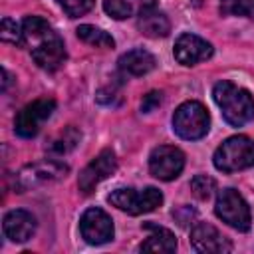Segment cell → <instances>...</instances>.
I'll list each match as a JSON object with an SVG mask.
<instances>
[{
  "label": "cell",
  "mask_w": 254,
  "mask_h": 254,
  "mask_svg": "<svg viewBox=\"0 0 254 254\" xmlns=\"http://www.w3.org/2000/svg\"><path fill=\"white\" fill-rule=\"evenodd\" d=\"M117 169V157L111 149H103L99 155H95L85 167L83 171L79 173V179H77V187L83 194H89L93 192V189L103 181L107 179L109 175H113Z\"/></svg>",
  "instance_id": "obj_10"
},
{
  "label": "cell",
  "mask_w": 254,
  "mask_h": 254,
  "mask_svg": "<svg viewBox=\"0 0 254 254\" xmlns=\"http://www.w3.org/2000/svg\"><path fill=\"white\" fill-rule=\"evenodd\" d=\"M212 97H214L216 105L220 107L222 117L228 125L242 127L254 119V97L250 95L248 89H244L228 79H222V81L214 83Z\"/></svg>",
  "instance_id": "obj_2"
},
{
  "label": "cell",
  "mask_w": 254,
  "mask_h": 254,
  "mask_svg": "<svg viewBox=\"0 0 254 254\" xmlns=\"http://www.w3.org/2000/svg\"><path fill=\"white\" fill-rule=\"evenodd\" d=\"M2 228L6 238H10L12 242H26L36 232V218L32 216V212L24 208H16L4 216Z\"/></svg>",
  "instance_id": "obj_14"
},
{
  "label": "cell",
  "mask_w": 254,
  "mask_h": 254,
  "mask_svg": "<svg viewBox=\"0 0 254 254\" xmlns=\"http://www.w3.org/2000/svg\"><path fill=\"white\" fill-rule=\"evenodd\" d=\"M214 167L222 173H234L248 167H254V139L246 135L228 137L214 151Z\"/></svg>",
  "instance_id": "obj_3"
},
{
  "label": "cell",
  "mask_w": 254,
  "mask_h": 254,
  "mask_svg": "<svg viewBox=\"0 0 254 254\" xmlns=\"http://www.w3.org/2000/svg\"><path fill=\"white\" fill-rule=\"evenodd\" d=\"M161 101H163V93L161 91H149L141 101V111L143 113H151L153 109H157L161 105Z\"/></svg>",
  "instance_id": "obj_25"
},
{
  "label": "cell",
  "mask_w": 254,
  "mask_h": 254,
  "mask_svg": "<svg viewBox=\"0 0 254 254\" xmlns=\"http://www.w3.org/2000/svg\"><path fill=\"white\" fill-rule=\"evenodd\" d=\"M79 139H81L79 129H75L73 125H69V127H65L64 131H60V133L46 145V149H48V153H52V155H65V153H69V151H73V149L77 147Z\"/></svg>",
  "instance_id": "obj_19"
},
{
  "label": "cell",
  "mask_w": 254,
  "mask_h": 254,
  "mask_svg": "<svg viewBox=\"0 0 254 254\" xmlns=\"http://www.w3.org/2000/svg\"><path fill=\"white\" fill-rule=\"evenodd\" d=\"M212 46L194 34H183L175 42V60L183 65H194L198 62H204L212 56Z\"/></svg>",
  "instance_id": "obj_12"
},
{
  "label": "cell",
  "mask_w": 254,
  "mask_h": 254,
  "mask_svg": "<svg viewBox=\"0 0 254 254\" xmlns=\"http://www.w3.org/2000/svg\"><path fill=\"white\" fill-rule=\"evenodd\" d=\"M58 4L69 18H77V16H83L85 12H89L93 8L95 0H58Z\"/></svg>",
  "instance_id": "obj_24"
},
{
  "label": "cell",
  "mask_w": 254,
  "mask_h": 254,
  "mask_svg": "<svg viewBox=\"0 0 254 254\" xmlns=\"http://www.w3.org/2000/svg\"><path fill=\"white\" fill-rule=\"evenodd\" d=\"M222 16H248L254 20V0H220Z\"/></svg>",
  "instance_id": "obj_21"
},
{
  "label": "cell",
  "mask_w": 254,
  "mask_h": 254,
  "mask_svg": "<svg viewBox=\"0 0 254 254\" xmlns=\"http://www.w3.org/2000/svg\"><path fill=\"white\" fill-rule=\"evenodd\" d=\"M79 232L83 236L85 242L89 244H105L113 238V222H111V216L93 206V208H87L81 218H79Z\"/></svg>",
  "instance_id": "obj_11"
},
{
  "label": "cell",
  "mask_w": 254,
  "mask_h": 254,
  "mask_svg": "<svg viewBox=\"0 0 254 254\" xmlns=\"http://www.w3.org/2000/svg\"><path fill=\"white\" fill-rule=\"evenodd\" d=\"M56 109V101L52 97H40L26 107H22L14 119V133L22 139H32L38 135L42 123L50 119Z\"/></svg>",
  "instance_id": "obj_8"
},
{
  "label": "cell",
  "mask_w": 254,
  "mask_h": 254,
  "mask_svg": "<svg viewBox=\"0 0 254 254\" xmlns=\"http://www.w3.org/2000/svg\"><path fill=\"white\" fill-rule=\"evenodd\" d=\"M155 6V0H103L105 12L115 20L139 16L143 10Z\"/></svg>",
  "instance_id": "obj_18"
},
{
  "label": "cell",
  "mask_w": 254,
  "mask_h": 254,
  "mask_svg": "<svg viewBox=\"0 0 254 254\" xmlns=\"http://www.w3.org/2000/svg\"><path fill=\"white\" fill-rule=\"evenodd\" d=\"M214 212L222 222H226L228 226L240 232H246L250 228V222H252L250 206L242 198V194L234 189H222L218 192L214 202Z\"/></svg>",
  "instance_id": "obj_7"
},
{
  "label": "cell",
  "mask_w": 254,
  "mask_h": 254,
  "mask_svg": "<svg viewBox=\"0 0 254 254\" xmlns=\"http://www.w3.org/2000/svg\"><path fill=\"white\" fill-rule=\"evenodd\" d=\"M69 171V167L62 161L56 159H42L36 163H30L26 167H22L16 177H14V190L16 192H26L30 189L60 181L62 177H65Z\"/></svg>",
  "instance_id": "obj_4"
},
{
  "label": "cell",
  "mask_w": 254,
  "mask_h": 254,
  "mask_svg": "<svg viewBox=\"0 0 254 254\" xmlns=\"http://www.w3.org/2000/svg\"><path fill=\"white\" fill-rule=\"evenodd\" d=\"M155 65H157L155 56L143 48L129 50L119 58V69L127 75H145L151 69H155Z\"/></svg>",
  "instance_id": "obj_17"
},
{
  "label": "cell",
  "mask_w": 254,
  "mask_h": 254,
  "mask_svg": "<svg viewBox=\"0 0 254 254\" xmlns=\"http://www.w3.org/2000/svg\"><path fill=\"white\" fill-rule=\"evenodd\" d=\"M24 46H28L32 60L46 71H56L65 62V46L62 36L42 18L26 16L22 22Z\"/></svg>",
  "instance_id": "obj_1"
},
{
  "label": "cell",
  "mask_w": 254,
  "mask_h": 254,
  "mask_svg": "<svg viewBox=\"0 0 254 254\" xmlns=\"http://www.w3.org/2000/svg\"><path fill=\"white\" fill-rule=\"evenodd\" d=\"M77 38L83 40L85 44H91L95 48H113L115 46V40L101 28H95L91 24H81L77 30H75Z\"/></svg>",
  "instance_id": "obj_20"
},
{
  "label": "cell",
  "mask_w": 254,
  "mask_h": 254,
  "mask_svg": "<svg viewBox=\"0 0 254 254\" xmlns=\"http://www.w3.org/2000/svg\"><path fill=\"white\" fill-rule=\"evenodd\" d=\"M107 200L117 206L119 210L127 212V214H143V212H151L157 206L163 204V192L155 187H147L143 190L137 189H115Z\"/></svg>",
  "instance_id": "obj_6"
},
{
  "label": "cell",
  "mask_w": 254,
  "mask_h": 254,
  "mask_svg": "<svg viewBox=\"0 0 254 254\" xmlns=\"http://www.w3.org/2000/svg\"><path fill=\"white\" fill-rule=\"evenodd\" d=\"M185 169V153L173 145H159L149 155V171L159 181H173Z\"/></svg>",
  "instance_id": "obj_9"
},
{
  "label": "cell",
  "mask_w": 254,
  "mask_h": 254,
  "mask_svg": "<svg viewBox=\"0 0 254 254\" xmlns=\"http://www.w3.org/2000/svg\"><path fill=\"white\" fill-rule=\"evenodd\" d=\"M210 117L202 103L198 101H185L177 107L173 115V131L187 141H196L208 133Z\"/></svg>",
  "instance_id": "obj_5"
},
{
  "label": "cell",
  "mask_w": 254,
  "mask_h": 254,
  "mask_svg": "<svg viewBox=\"0 0 254 254\" xmlns=\"http://www.w3.org/2000/svg\"><path fill=\"white\" fill-rule=\"evenodd\" d=\"M145 230H149V236L145 242H141L139 250L141 252H159V254H171L177 250V238L175 234L165 228V226H159L155 222H145L143 224Z\"/></svg>",
  "instance_id": "obj_15"
},
{
  "label": "cell",
  "mask_w": 254,
  "mask_h": 254,
  "mask_svg": "<svg viewBox=\"0 0 254 254\" xmlns=\"http://www.w3.org/2000/svg\"><path fill=\"white\" fill-rule=\"evenodd\" d=\"M214 189H216V183H214V179L208 177V175H196V177H192V181H190V190H192V194H194L196 198H200V200L210 198L212 192H214Z\"/></svg>",
  "instance_id": "obj_23"
},
{
  "label": "cell",
  "mask_w": 254,
  "mask_h": 254,
  "mask_svg": "<svg viewBox=\"0 0 254 254\" xmlns=\"http://www.w3.org/2000/svg\"><path fill=\"white\" fill-rule=\"evenodd\" d=\"M190 244L196 252L224 254L232 250V242L208 222H198L190 230Z\"/></svg>",
  "instance_id": "obj_13"
},
{
  "label": "cell",
  "mask_w": 254,
  "mask_h": 254,
  "mask_svg": "<svg viewBox=\"0 0 254 254\" xmlns=\"http://www.w3.org/2000/svg\"><path fill=\"white\" fill-rule=\"evenodd\" d=\"M173 216L177 218V222L181 224V226H187V224H190V220L196 216V212L190 208V206H181V208H177V210H173Z\"/></svg>",
  "instance_id": "obj_26"
},
{
  "label": "cell",
  "mask_w": 254,
  "mask_h": 254,
  "mask_svg": "<svg viewBox=\"0 0 254 254\" xmlns=\"http://www.w3.org/2000/svg\"><path fill=\"white\" fill-rule=\"evenodd\" d=\"M137 28L147 38H165L171 32V22L161 10L151 6L137 16Z\"/></svg>",
  "instance_id": "obj_16"
},
{
  "label": "cell",
  "mask_w": 254,
  "mask_h": 254,
  "mask_svg": "<svg viewBox=\"0 0 254 254\" xmlns=\"http://www.w3.org/2000/svg\"><path fill=\"white\" fill-rule=\"evenodd\" d=\"M0 40H2V42H6V44L22 46V44H24L22 24L14 22L12 18H4V20H2V28H0Z\"/></svg>",
  "instance_id": "obj_22"
}]
</instances>
